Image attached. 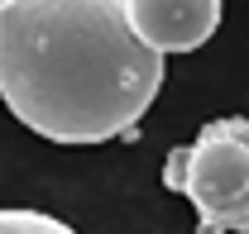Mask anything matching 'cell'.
I'll list each match as a JSON object with an SVG mask.
<instances>
[{"label":"cell","instance_id":"3957f363","mask_svg":"<svg viewBox=\"0 0 249 234\" xmlns=\"http://www.w3.org/2000/svg\"><path fill=\"white\" fill-rule=\"evenodd\" d=\"M144 43L158 53H192L220 24V0H124Z\"/></svg>","mask_w":249,"mask_h":234},{"label":"cell","instance_id":"7a4b0ae2","mask_svg":"<svg viewBox=\"0 0 249 234\" xmlns=\"http://www.w3.org/2000/svg\"><path fill=\"white\" fill-rule=\"evenodd\" d=\"M163 186L192 201L196 234H249V119H206L163 158Z\"/></svg>","mask_w":249,"mask_h":234},{"label":"cell","instance_id":"277c9868","mask_svg":"<svg viewBox=\"0 0 249 234\" xmlns=\"http://www.w3.org/2000/svg\"><path fill=\"white\" fill-rule=\"evenodd\" d=\"M0 234H77V230L34 205H0Z\"/></svg>","mask_w":249,"mask_h":234},{"label":"cell","instance_id":"6da1fadb","mask_svg":"<svg viewBox=\"0 0 249 234\" xmlns=\"http://www.w3.org/2000/svg\"><path fill=\"white\" fill-rule=\"evenodd\" d=\"M158 86L163 53L124 0H0V100L38 139H134Z\"/></svg>","mask_w":249,"mask_h":234}]
</instances>
